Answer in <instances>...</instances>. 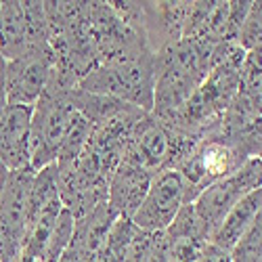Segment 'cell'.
<instances>
[{"label":"cell","mask_w":262,"mask_h":262,"mask_svg":"<svg viewBox=\"0 0 262 262\" xmlns=\"http://www.w3.org/2000/svg\"><path fill=\"white\" fill-rule=\"evenodd\" d=\"M154 55L141 51L120 61L101 63L82 76L76 89L89 95L114 97L137 107L143 114L154 112Z\"/></svg>","instance_id":"cell-1"},{"label":"cell","mask_w":262,"mask_h":262,"mask_svg":"<svg viewBox=\"0 0 262 262\" xmlns=\"http://www.w3.org/2000/svg\"><path fill=\"white\" fill-rule=\"evenodd\" d=\"M76 114L70 101V91H57L47 86L38 99L30 126V168L34 172L57 164V154L68 133V126Z\"/></svg>","instance_id":"cell-2"},{"label":"cell","mask_w":262,"mask_h":262,"mask_svg":"<svg viewBox=\"0 0 262 262\" xmlns=\"http://www.w3.org/2000/svg\"><path fill=\"white\" fill-rule=\"evenodd\" d=\"M260 170H262L260 156L248 158L235 172H231L229 177L206 187L198 198L191 202L195 214H198V218L208 229L210 239H212L214 231L218 229V225L223 223L227 212L242 198H246L250 191L260 189V177H262Z\"/></svg>","instance_id":"cell-3"},{"label":"cell","mask_w":262,"mask_h":262,"mask_svg":"<svg viewBox=\"0 0 262 262\" xmlns=\"http://www.w3.org/2000/svg\"><path fill=\"white\" fill-rule=\"evenodd\" d=\"M242 164L239 149L227 141L212 139L198 143L191 154L174 168L185 183V204H191L206 187L229 177Z\"/></svg>","instance_id":"cell-4"},{"label":"cell","mask_w":262,"mask_h":262,"mask_svg":"<svg viewBox=\"0 0 262 262\" xmlns=\"http://www.w3.org/2000/svg\"><path fill=\"white\" fill-rule=\"evenodd\" d=\"M183 204H185V183L181 174L174 168L160 170L151 179L145 200L130 221L141 231L164 233L174 221V216L179 214V210L183 208Z\"/></svg>","instance_id":"cell-5"},{"label":"cell","mask_w":262,"mask_h":262,"mask_svg":"<svg viewBox=\"0 0 262 262\" xmlns=\"http://www.w3.org/2000/svg\"><path fill=\"white\" fill-rule=\"evenodd\" d=\"M53 72V53L7 61V105H36Z\"/></svg>","instance_id":"cell-6"},{"label":"cell","mask_w":262,"mask_h":262,"mask_svg":"<svg viewBox=\"0 0 262 262\" xmlns=\"http://www.w3.org/2000/svg\"><path fill=\"white\" fill-rule=\"evenodd\" d=\"M168 151H170V130L164 124H160L158 118L143 114L135 124L133 137L128 141L122 160L135 164L156 177L160 170H166Z\"/></svg>","instance_id":"cell-7"},{"label":"cell","mask_w":262,"mask_h":262,"mask_svg":"<svg viewBox=\"0 0 262 262\" xmlns=\"http://www.w3.org/2000/svg\"><path fill=\"white\" fill-rule=\"evenodd\" d=\"M34 105H7L0 114V160L9 172L30 168V126Z\"/></svg>","instance_id":"cell-8"},{"label":"cell","mask_w":262,"mask_h":262,"mask_svg":"<svg viewBox=\"0 0 262 262\" xmlns=\"http://www.w3.org/2000/svg\"><path fill=\"white\" fill-rule=\"evenodd\" d=\"M151 179H154L151 172L122 160L107 183V200L105 202H107L109 210L118 218L120 216L133 218L149 191Z\"/></svg>","instance_id":"cell-9"},{"label":"cell","mask_w":262,"mask_h":262,"mask_svg":"<svg viewBox=\"0 0 262 262\" xmlns=\"http://www.w3.org/2000/svg\"><path fill=\"white\" fill-rule=\"evenodd\" d=\"M260 204H262V189L250 191L246 198H242L227 212L223 223L214 231L210 244L225 252H231L233 246L246 235L252 223L260 216Z\"/></svg>","instance_id":"cell-10"},{"label":"cell","mask_w":262,"mask_h":262,"mask_svg":"<svg viewBox=\"0 0 262 262\" xmlns=\"http://www.w3.org/2000/svg\"><path fill=\"white\" fill-rule=\"evenodd\" d=\"M0 53L7 61H15L28 55L24 7L15 0L0 5Z\"/></svg>","instance_id":"cell-11"},{"label":"cell","mask_w":262,"mask_h":262,"mask_svg":"<svg viewBox=\"0 0 262 262\" xmlns=\"http://www.w3.org/2000/svg\"><path fill=\"white\" fill-rule=\"evenodd\" d=\"M26 17V34H28V55H49V26L45 3L38 0H26L21 3Z\"/></svg>","instance_id":"cell-12"},{"label":"cell","mask_w":262,"mask_h":262,"mask_svg":"<svg viewBox=\"0 0 262 262\" xmlns=\"http://www.w3.org/2000/svg\"><path fill=\"white\" fill-rule=\"evenodd\" d=\"M135 233H137V227L133 225L130 218H124V216L116 218V223L109 229L95 262H124Z\"/></svg>","instance_id":"cell-13"},{"label":"cell","mask_w":262,"mask_h":262,"mask_svg":"<svg viewBox=\"0 0 262 262\" xmlns=\"http://www.w3.org/2000/svg\"><path fill=\"white\" fill-rule=\"evenodd\" d=\"M93 135V124L86 120L80 112L74 114L70 126H68V133L63 137V143L59 147V154H57V164L63 166V164H72L80 158V154L84 151L86 143H89Z\"/></svg>","instance_id":"cell-14"},{"label":"cell","mask_w":262,"mask_h":262,"mask_svg":"<svg viewBox=\"0 0 262 262\" xmlns=\"http://www.w3.org/2000/svg\"><path fill=\"white\" fill-rule=\"evenodd\" d=\"M164 235L168 239L187 237V239H200V242L210 244V233L204 227V223L198 218V214H195L193 204H183V208L179 210L177 216H174V221L164 231Z\"/></svg>","instance_id":"cell-15"},{"label":"cell","mask_w":262,"mask_h":262,"mask_svg":"<svg viewBox=\"0 0 262 262\" xmlns=\"http://www.w3.org/2000/svg\"><path fill=\"white\" fill-rule=\"evenodd\" d=\"M74 229H76V218L68 208L63 206V210L57 218V225L51 233L49 244H47V248H45V252H42L38 262H57L59 256L65 252V248L70 246L72 237H74Z\"/></svg>","instance_id":"cell-16"},{"label":"cell","mask_w":262,"mask_h":262,"mask_svg":"<svg viewBox=\"0 0 262 262\" xmlns=\"http://www.w3.org/2000/svg\"><path fill=\"white\" fill-rule=\"evenodd\" d=\"M231 262H262V221L260 216L252 223L246 235L229 252Z\"/></svg>","instance_id":"cell-17"},{"label":"cell","mask_w":262,"mask_h":262,"mask_svg":"<svg viewBox=\"0 0 262 262\" xmlns=\"http://www.w3.org/2000/svg\"><path fill=\"white\" fill-rule=\"evenodd\" d=\"M260 34H262V7L260 3H252L244 19V26L237 34V47L246 53L260 47Z\"/></svg>","instance_id":"cell-18"},{"label":"cell","mask_w":262,"mask_h":262,"mask_svg":"<svg viewBox=\"0 0 262 262\" xmlns=\"http://www.w3.org/2000/svg\"><path fill=\"white\" fill-rule=\"evenodd\" d=\"M206 246L208 244L200 242V239H168V262H198Z\"/></svg>","instance_id":"cell-19"},{"label":"cell","mask_w":262,"mask_h":262,"mask_svg":"<svg viewBox=\"0 0 262 262\" xmlns=\"http://www.w3.org/2000/svg\"><path fill=\"white\" fill-rule=\"evenodd\" d=\"M250 7H252V3H248V0H244V3H229V15H227V28H225L223 42L237 45V34L244 26V19H246Z\"/></svg>","instance_id":"cell-20"},{"label":"cell","mask_w":262,"mask_h":262,"mask_svg":"<svg viewBox=\"0 0 262 262\" xmlns=\"http://www.w3.org/2000/svg\"><path fill=\"white\" fill-rule=\"evenodd\" d=\"M143 262H168V239L164 233H156V239Z\"/></svg>","instance_id":"cell-21"},{"label":"cell","mask_w":262,"mask_h":262,"mask_svg":"<svg viewBox=\"0 0 262 262\" xmlns=\"http://www.w3.org/2000/svg\"><path fill=\"white\" fill-rule=\"evenodd\" d=\"M198 262H231V256L229 252L221 250V248H216L212 244H208L202 252V256L198 258Z\"/></svg>","instance_id":"cell-22"},{"label":"cell","mask_w":262,"mask_h":262,"mask_svg":"<svg viewBox=\"0 0 262 262\" xmlns=\"http://www.w3.org/2000/svg\"><path fill=\"white\" fill-rule=\"evenodd\" d=\"M57 262H82V254H80V246H78V242L72 237V242H70V246L65 248V252L59 256V260Z\"/></svg>","instance_id":"cell-23"},{"label":"cell","mask_w":262,"mask_h":262,"mask_svg":"<svg viewBox=\"0 0 262 262\" xmlns=\"http://www.w3.org/2000/svg\"><path fill=\"white\" fill-rule=\"evenodd\" d=\"M5 82H7V59L0 53V114L5 112L7 107V89H5Z\"/></svg>","instance_id":"cell-24"},{"label":"cell","mask_w":262,"mask_h":262,"mask_svg":"<svg viewBox=\"0 0 262 262\" xmlns=\"http://www.w3.org/2000/svg\"><path fill=\"white\" fill-rule=\"evenodd\" d=\"M7 177H9V170H7V166L3 164V160H0V193H3V187H5V183H7Z\"/></svg>","instance_id":"cell-25"},{"label":"cell","mask_w":262,"mask_h":262,"mask_svg":"<svg viewBox=\"0 0 262 262\" xmlns=\"http://www.w3.org/2000/svg\"><path fill=\"white\" fill-rule=\"evenodd\" d=\"M0 262H13V260H9V258H3V260H0Z\"/></svg>","instance_id":"cell-26"},{"label":"cell","mask_w":262,"mask_h":262,"mask_svg":"<svg viewBox=\"0 0 262 262\" xmlns=\"http://www.w3.org/2000/svg\"><path fill=\"white\" fill-rule=\"evenodd\" d=\"M0 5H3V3H0Z\"/></svg>","instance_id":"cell-27"}]
</instances>
